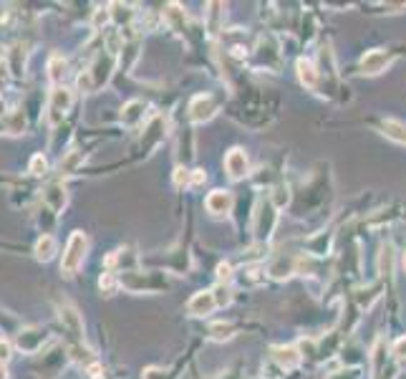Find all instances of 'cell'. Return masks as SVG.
I'll return each instance as SVG.
<instances>
[{
  "mask_svg": "<svg viewBox=\"0 0 406 379\" xmlns=\"http://www.w3.org/2000/svg\"><path fill=\"white\" fill-rule=\"evenodd\" d=\"M114 64H116V54H112L109 48H104V51H101V54H98L96 59H93L91 68L79 76L81 91H86V94L98 91V89H101L106 84V81H109V76H112Z\"/></svg>",
  "mask_w": 406,
  "mask_h": 379,
  "instance_id": "cell-1",
  "label": "cell"
},
{
  "mask_svg": "<svg viewBox=\"0 0 406 379\" xmlns=\"http://www.w3.org/2000/svg\"><path fill=\"white\" fill-rule=\"evenodd\" d=\"M86 253H89V238H86L84 230H73L68 243H66V253H63V260H61V273L63 276H76L81 266H84L86 260Z\"/></svg>",
  "mask_w": 406,
  "mask_h": 379,
  "instance_id": "cell-2",
  "label": "cell"
},
{
  "mask_svg": "<svg viewBox=\"0 0 406 379\" xmlns=\"http://www.w3.org/2000/svg\"><path fill=\"white\" fill-rule=\"evenodd\" d=\"M59 319H61V324H63V332H66V336H68L71 349L84 346V321H81V313L76 311L68 301H63L59 306Z\"/></svg>",
  "mask_w": 406,
  "mask_h": 379,
  "instance_id": "cell-3",
  "label": "cell"
},
{
  "mask_svg": "<svg viewBox=\"0 0 406 379\" xmlns=\"http://www.w3.org/2000/svg\"><path fill=\"white\" fill-rule=\"evenodd\" d=\"M73 104V91L68 87H56L48 96V124L56 126L63 121V117L68 114Z\"/></svg>",
  "mask_w": 406,
  "mask_h": 379,
  "instance_id": "cell-4",
  "label": "cell"
},
{
  "mask_svg": "<svg viewBox=\"0 0 406 379\" xmlns=\"http://www.w3.org/2000/svg\"><path fill=\"white\" fill-rule=\"evenodd\" d=\"M48 339V332L40 329V326H28V329H20L15 334V346H18L23 354H38L43 349Z\"/></svg>",
  "mask_w": 406,
  "mask_h": 379,
  "instance_id": "cell-5",
  "label": "cell"
},
{
  "mask_svg": "<svg viewBox=\"0 0 406 379\" xmlns=\"http://www.w3.org/2000/svg\"><path fill=\"white\" fill-rule=\"evenodd\" d=\"M215 112H217V101L210 94H200V96H195L190 104V119L195 121V124H202V121L212 119Z\"/></svg>",
  "mask_w": 406,
  "mask_h": 379,
  "instance_id": "cell-6",
  "label": "cell"
},
{
  "mask_svg": "<svg viewBox=\"0 0 406 379\" xmlns=\"http://www.w3.org/2000/svg\"><path fill=\"white\" fill-rule=\"evenodd\" d=\"M217 309V301H215V293L212 291H200L195 293L190 299V304H187V311L192 313V316H207V313H212Z\"/></svg>",
  "mask_w": 406,
  "mask_h": 379,
  "instance_id": "cell-7",
  "label": "cell"
},
{
  "mask_svg": "<svg viewBox=\"0 0 406 379\" xmlns=\"http://www.w3.org/2000/svg\"><path fill=\"white\" fill-rule=\"evenodd\" d=\"M276 207L270 205V202H260V207H257V223H255V233L260 235V238H268L270 233H273V228H276Z\"/></svg>",
  "mask_w": 406,
  "mask_h": 379,
  "instance_id": "cell-8",
  "label": "cell"
},
{
  "mask_svg": "<svg viewBox=\"0 0 406 379\" xmlns=\"http://www.w3.org/2000/svg\"><path fill=\"white\" fill-rule=\"evenodd\" d=\"M225 167H227V174L232 180H240V177L248 174V154L243 149H237V147L230 149L227 157H225Z\"/></svg>",
  "mask_w": 406,
  "mask_h": 379,
  "instance_id": "cell-9",
  "label": "cell"
},
{
  "mask_svg": "<svg viewBox=\"0 0 406 379\" xmlns=\"http://www.w3.org/2000/svg\"><path fill=\"white\" fill-rule=\"evenodd\" d=\"M391 59L393 56L391 54H386L384 48H376V51H371V54H366L363 56V61H361V68H363V73H381L384 68L391 64Z\"/></svg>",
  "mask_w": 406,
  "mask_h": 379,
  "instance_id": "cell-10",
  "label": "cell"
},
{
  "mask_svg": "<svg viewBox=\"0 0 406 379\" xmlns=\"http://www.w3.org/2000/svg\"><path fill=\"white\" fill-rule=\"evenodd\" d=\"M43 202H46V207L51 210L53 215H59L61 210L66 207V202H68V193H66V187L59 185V182H53L46 193H43Z\"/></svg>",
  "mask_w": 406,
  "mask_h": 379,
  "instance_id": "cell-11",
  "label": "cell"
},
{
  "mask_svg": "<svg viewBox=\"0 0 406 379\" xmlns=\"http://www.w3.org/2000/svg\"><path fill=\"white\" fill-rule=\"evenodd\" d=\"M204 205H207V210H210L212 215H227L230 207H232V195H230L227 190H215V193L207 195Z\"/></svg>",
  "mask_w": 406,
  "mask_h": 379,
  "instance_id": "cell-12",
  "label": "cell"
},
{
  "mask_svg": "<svg viewBox=\"0 0 406 379\" xmlns=\"http://www.w3.org/2000/svg\"><path fill=\"white\" fill-rule=\"evenodd\" d=\"M273 359L280 366H285V369H290V366H295L301 362V354H298V349H293V346H276V349H273Z\"/></svg>",
  "mask_w": 406,
  "mask_h": 379,
  "instance_id": "cell-13",
  "label": "cell"
},
{
  "mask_svg": "<svg viewBox=\"0 0 406 379\" xmlns=\"http://www.w3.org/2000/svg\"><path fill=\"white\" fill-rule=\"evenodd\" d=\"M33 253H36V258L38 260H51L53 258V253H56V240H53V235L43 233L38 240H36V248H33Z\"/></svg>",
  "mask_w": 406,
  "mask_h": 379,
  "instance_id": "cell-14",
  "label": "cell"
},
{
  "mask_svg": "<svg viewBox=\"0 0 406 379\" xmlns=\"http://www.w3.org/2000/svg\"><path fill=\"white\" fill-rule=\"evenodd\" d=\"M298 76H301L303 87H308V89L318 87V71H315V66L310 61H306V59L298 61Z\"/></svg>",
  "mask_w": 406,
  "mask_h": 379,
  "instance_id": "cell-15",
  "label": "cell"
},
{
  "mask_svg": "<svg viewBox=\"0 0 406 379\" xmlns=\"http://www.w3.org/2000/svg\"><path fill=\"white\" fill-rule=\"evenodd\" d=\"M63 76H66V61H63V56L53 54L51 59H48V79H51L53 84H56V87H61Z\"/></svg>",
  "mask_w": 406,
  "mask_h": 379,
  "instance_id": "cell-16",
  "label": "cell"
},
{
  "mask_svg": "<svg viewBox=\"0 0 406 379\" xmlns=\"http://www.w3.org/2000/svg\"><path fill=\"white\" fill-rule=\"evenodd\" d=\"M142 117H144V101H129L124 107V112H121V121L129 126L137 124Z\"/></svg>",
  "mask_w": 406,
  "mask_h": 379,
  "instance_id": "cell-17",
  "label": "cell"
},
{
  "mask_svg": "<svg viewBox=\"0 0 406 379\" xmlns=\"http://www.w3.org/2000/svg\"><path fill=\"white\" fill-rule=\"evenodd\" d=\"M81 165H84V154H81L79 149H71V152L66 154L63 160L59 162V170L63 174H73Z\"/></svg>",
  "mask_w": 406,
  "mask_h": 379,
  "instance_id": "cell-18",
  "label": "cell"
},
{
  "mask_svg": "<svg viewBox=\"0 0 406 379\" xmlns=\"http://www.w3.org/2000/svg\"><path fill=\"white\" fill-rule=\"evenodd\" d=\"M23 129H26V114H23V109H15L13 114H8L6 132L8 134H23Z\"/></svg>",
  "mask_w": 406,
  "mask_h": 379,
  "instance_id": "cell-19",
  "label": "cell"
},
{
  "mask_svg": "<svg viewBox=\"0 0 406 379\" xmlns=\"http://www.w3.org/2000/svg\"><path fill=\"white\" fill-rule=\"evenodd\" d=\"M46 170H48L46 157H43V154H36V157L31 160V174L38 177V174H46Z\"/></svg>",
  "mask_w": 406,
  "mask_h": 379,
  "instance_id": "cell-20",
  "label": "cell"
},
{
  "mask_svg": "<svg viewBox=\"0 0 406 379\" xmlns=\"http://www.w3.org/2000/svg\"><path fill=\"white\" fill-rule=\"evenodd\" d=\"M98 286H101V291H104L106 296H112L114 288H116V278H114V273H104L101 281H98Z\"/></svg>",
  "mask_w": 406,
  "mask_h": 379,
  "instance_id": "cell-21",
  "label": "cell"
},
{
  "mask_svg": "<svg viewBox=\"0 0 406 379\" xmlns=\"http://www.w3.org/2000/svg\"><path fill=\"white\" fill-rule=\"evenodd\" d=\"M391 354H393V357H396V359H406V336H401V339L393 341Z\"/></svg>",
  "mask_w": 406,
  "mask_h": 379,
  "instance_id": "cell-22",
  "label": "cell"
},
{
  "mask_svg": "<svg viewBox=\"0 0 406 379\" xmlns=\"http://www.w3.org/2000/svg\"><path fill=\"white\" fill-rule=\"evenodd\" d=\"M8 81H10V66H8V61L0 59V91L8 87Z\"/></svg>",
  "mask_w": 406,
  "mask_h": 379,
  "instance_id": "cell-23",
  "label": "cell"
},
{
  "mask_svg": "<svg viewBox=\"0 0 406 379\" xmlns=\"http://www.w3.org/2000/svg\"><path fill=\"white\" fill-rule=\"evenodd\" d=\"M10 359V341L0 339V364H8Z\"/></svg>",
  "mask_w": 406,
  "mask_h": 379,
  "instance_id": "cell-24",
  "label": "cell"
},
{
  "mask_svg": "<svg viewBox=\"0 0 406 379\" xmlns=\"http://www.w3.org/2000/svg\"><path fill=\"white\" fill-rule=\"evenodd\" d=\"M217 278H220V283H225V281L232 278V271H230L227 263H220V266H217Z\"/></svg>",
  "mask_w": 406,
  "mask_h": 379,
  "instance_id": "cell-25",
  "label": "cell"
},
{
  "mask_svg": "<svg viewBox=\"0 0 406 379\" xmlns=\"http://www.w3.org/2000/svg\"><path fill=\"white\" fill-rule=\"evenodd\" d=\"M204 180H207V174H204V170H195V172H192V185H195V187H200Z\"/></svg>",
  "mask_w": 406,
  "mask_h": 379,
  "instance_id": "cell-26",
  "label": "cell"
},
{
  "mask_svg": "<svg viewBox=\"0 0 406 379\" xmlns=\"http://www.w3.org/2000/svg\"><path fill=\"white\" fill-rule=\"evenodd\" d=\"M174 182H177V185H187V182H190V172H187V170H182V167H179L177 170V174H174Z\"/></svg>",
  "mask_w": 406,
  "mask_h": 379,
  "instance_id": "cell-27",
  "label": "cell"
},
{
  "mask_svg": "<svg viewBox=\"0 0 406 379\" xmlns=\"http://www.w3.org/2000/svg\"><path fill=\"white\" fill-rule=\"evenodd\" d=\"M89 374H91V379H104V377H101L104 372H101V366H98V364L89 366Z\"/></svg>",
  "mask_w": 406,
  "mask_h": 379,
  "instance_id": "cell-28",
  "label": "cell"
},
{
  "mask_svg": "<svg viewBox=\"0 0 406 379\" xmlns=\"http://www.w3.org/2000/svg\"><path fill=\"white\" fill-rule=\"evenodd\" d=\"M0 379H10V377H8V369H6V364H0Z\"/></svg>",
  "mask_w": 406,
  "mask_h": 379,
  "instance_id": "cell-29",
  "label": "cell"
}]
</instances>
